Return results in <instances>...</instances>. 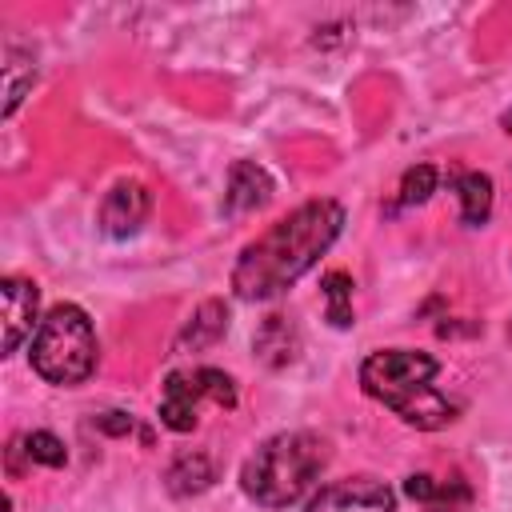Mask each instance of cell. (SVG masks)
<instances>
[{"label":"cell","mask_w":512,"mask_h":512,"mask_svg":"<svg viewBox=\"0 0 512 512\" xmlns=\"http://www.w3.org/2000/svg\"><path fill=\"white\" fill-rule=\"evenodd\" d=\"M456 196H460V216L464 224L480 228L492 216V180L484 172H464L456 180Z\"/></svg>","instance_id":"cell-13"},{"label":"cell","mask_w":512,"mask_h":512,"mask_svg":"<svg viewBox=\"0 0 512 512\" xmlns=\"http://www.w3.org/2000/svg\"><path fill=\"white\" fill-rule=\"evenodd\" d=\"M96 428H100L104 436H128V432L136 428V420H132L128 412H100V416H96Z\"/></svg>","instance_id":"cell-21"},{"label":"cell","mask_w":512,"mask_h":512,"mask_svg":"<svg viewBox=\"0 0 512 512\" xmlns=\"http://www.w3.org/2000/svg\"><path fill=\"white\" fill-rule=\"evenodd\" d=\"M148 212H152L148 188H144L140 180H120V184H112L108 196L100 200L96 220H100V232H104V236L128 240V236H136V232L144 228Z\"/></svg>","instance_id":"cell-6"},{"label":"cell","mask_w":512,"mask_h":512,"mask_svg":"<svg viewBox=\"0 0 512 512\" xmlns=\"http://www.w3.org/2000/svg\"><path fill=\"white\" fill-rule=\"evenodd\" d=\"M252 348H256V356H260L268 368L292 364L296 352H300V328H296V320L284 316V312L264 316L260 328H256V336H252Z\"/></svg>","instance_id":"cell-10"},{"label":"cell","mask_w":512,"mask_h":512,"mask_svg":"<svg viewBox=\"0 0 512 512\" xmlns=\"http://www.w3.org/2000/svg\"><path fill=\"white\" fill-rule=\"evenodd\" d=\"M436 484H440V480H432L428 472H412V476L404 480V492L428 508V504H432V496H436Z\"/></svg>","instance_id":"cell-20"},{"label":"cell","mask_w":512,"mask_h":512,"mask_svg":"<svg viewBox=\"0 0 512 512\" xmlns=\"http://www.w3.org/2000/svg\"><path fill=\"white\" fill-rule=\"evenodd\" d=\"M468 504H472V492H468V484H464L460 476H452L448 484H444V480L436 484V496H432L428 512H464Z\"/></svg>","instance_id":"cell-19"},{"label":"cell","mask_w":512,"mask_h":512,"mask_svg":"<svg viewBox=\"0 0 512 512\" xmlns=\"http://www.w3.org/2000/svg\"><path fill=\"white\" fill-rule=\"evenodd\" d=\"M200 400H204V388H200L196 368L192 372H168L164 396H160V424L172 432H192L200 420Z\"/></svg>","instance_id":"cell-8"},{"label":"cell","mask_w":512,"mask_h":512,"mask_svg":"<svg viewBox=\"0 0 512 512\" xmlns=\"http://www.w3.org/2000/svg\"><path fill=\"white\" fill-rule=\"evenodd\" d=\"M200 372V388H204V400L220 404V408H236V384L228 372L220 368H196Z\"/></svg>","instance_id":"cell-18"},{"label":"cell","mask_w":512,"mask_h":512,"mask_svg":"<svg viewBox=\"0 0 512 512\" xmlns=\"http://www.w3.org/2000/svg\"><path fill=\"white\" fill-rule=\"evenodd\" d=\"M344 208L328 196L300 204L284 220H276L268 232H260L252 244L240 248L232 264V292L240 300H272L288 292L340 236Z\"/></svg>","instance_id":"cell-1"},{"label":"cell","mask_w":512,"mask_h":512,"mask_svg":"<svg viewBox=\"0 0 512 512\" xmlns=\"http://www.w3.org/2000/svg\"><path fill=\"white\" fill-rule=\"evenodd\" d=\"M32 80H36V64L28 56H20L16 48H8L4 52V116H12L20 108V100L32 88Z\"/></svg>","instance_id":"cell-14"},{"label":"cell","mask_w":512,"mask_h":512,"mask_svg":"<svg viewBox=\"0 0 512 512\" xmlns=\"http://www.w3.org/2000/svg\"><path fill=\"white\" fill-rule=\"evenodd\" d=\"M0 300H4V356L20 352L24 340L36 336L40 328V288L24 276H4L0 280Z\"/></svg>","instance_id":"cell-7"},{"label":"cell","mask_w":512,"mask_h":512,"mask_svg":"<svg viewBox=\"0 0 512 512\" xmlns=\"http://www.w3.org/2000/svg\"><path fill=\"white\" fill-rule=\"evenodd\" d=\"M328 444L312 432H276L268 436L240 468V488L260 508L296 504L324 472Z\"/></svg>","instance_id":"cell-3"},{"label":"cell","mask_w":512,"mask_h":512,"mask_svg":"<svg viewBox=\"0 0 512 512\" xmlns=\"http://www.w3.org/2000/svg\"><path fill=\"white\" fill-rule=\"evenodd\" d=\"M304 512H396V492L380 476H344L324 484Z\"/></svg>","instance_id":"cell-5"},{"label":"cell","mask_w":512,"mask_h":512,"mask_svg":"<svg viewBox=\"0 0 512 512\" xmlns=\"http://www.w3.org/2000/svg\"><path fill=\"white\" fill-rule=\"evenodd\" d=\"M212 480H216V464H212V456L200 452V448L180 452V456L172 460V468H168V488H172V496H196V492L212 488Z\"/></svg>","instance_id":"cell-12"},{"label":"cell","mask_w":512,"mask_h":512,"mask_svg":"<svg viewBox=\"0 0 512 512\" xmlns=\"http://www.w3.org/2000/svg\"><path fill=\"white\" fill-rule=\"evenodd\" d=\"M432 192H436V168H432V164H416V168H408V172L400 176V204H404V208L424 204Z\"/></svg>","instance_id":"cell-17"},{"label":"cell","mask_w":512,"mask_h":512,"mask_svg":"<svg viewBox=\"0 0 512 512\" xmlns=\"http://www.w3.org/2000/svg\"><path fill=\"white\" fill-rule=\"evenodd\" d=\"M436 372H440V360L420 348H380L360 364V388L376 404L392 408L408 428L436 432L452 424L460 412L456 400L432 388Z\"/></svg>","instance_id":"cell-2"},{"label":"cell","mask_w":512,"mask_h":512,"mask_svg":"<svg viewBox=\"0 0 512 512\" xmlns=\"http://www.w3.org/2000/svg\"><path fill=\"white\" fill-rule=\"evenodd\" d=\"M324 288V300H328V320L336 328H348L352 324V276L348 272H328L320 280Z\"/></svg>","instance_id":"cell-15"},{"label":"cell","mask_w":512,"mask_h":512,"mask_svg":"<svg viewBox=\"0 0 512 512\" xmlns=\"http://www.w3.org/2000/svg\"><path fill=\"white\" fill-rule=\"evenodd\" d=\"M272 200V176L256 164V160H236L228 168V192H224V212L228 216H244L256 212Z\"/></svg>","instance_id":"cell-9"},{"label":"cell","mask_w":512,"mask_h":512,"mask_svg":"<svg viewBox=\"0 0 512 512\" xmlns=\"http://www.w3.org/2000/svg\"><path fill=\"white\" fill-rule=\"evenodd\" d=\"M224 332H228V308H224V300H204V304L188 316V324L180 328L176 352H204V348H212Z\"/></svg>","instance_id":"cell-11"},{"label":"cell","mask_w":512,"mask_h":512,"mask_svg":"<svg viewBox=\"0 0 512 512\" xmlns=\"http://www.w3.org/2000/svg\"><path fill=\"white\" fill-rule=\"evenodd\" d=\"M28 360L44 384H56V388L84 384L100 360V344H96V328H92L88 312L80 304L48 308V316L40 320V328L32 336Z\"/></svg>","instance_id":"cell-4"},{"label":"cell","mask_w":512,"mask_h":512,"mask_svg":"<svg viewBox=\"0 0 512 512\" xmlns=\"http://www.w3.org/2000/svg\"><path fill=\"white\" fill-rule=\"evenodd\" d=\"M20 440H24V456L32 464H44V468H64L68 464V448H64L60 436H52V432L40 428V432H28Z\"/></svg>","instance_id":"cell-16"}]
</instances>
